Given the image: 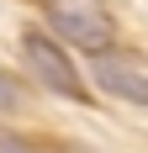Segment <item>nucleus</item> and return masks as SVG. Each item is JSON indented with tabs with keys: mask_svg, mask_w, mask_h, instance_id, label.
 I'll return each instance as SVG.
<instances>
[{
	"mask_svg": "<svg viewBox=\"0 0 148 153\" xmlns=\"http://www.w3.org/2000/svg\"><path fill=\"white\" fill-rule=\"evenodd\" d=\"M43 16L53 27V37L85 48V53H101V48L117 42V21H111V11L101 0H48Z\"/></svg>",
	"mask_w": 148,
	"mask_h": 153,
	"instance_id": "f257e3e1",
	"label": "nucleus"
},
{
	"mask_svg": "<svg viewBox=\"0 0 148 153\" xmlns=\"http://www.w3.org/2000/svg\"><path fill=\"white\" fill-rule=\"evenodd\" d=\"M21 58H27L32 79H37L43 90L64 95V100H90V85L79 79V69H74V58L64 53L58 37H48V32H27V37H21Z\"/></svg>",
	"mask_w": 148,
	"mask_h": 153,
	"instance_id": "f03ea898",
	"label": "nucleus"
},
{
	"mask_svg": "<svg viewBox=\"0 0 148 153\" xmlns=\"http://www.w3.org/2000/svg\"><path fill=\"white\" fill-rule=\"evenodd\" d=\"M95 85L117 100H132V106H148V58L143 53H127V48H101L95 53Z\"/></svg>",
	"mask_w": 148,
	"mask_h": 153,
	"instance_id": "7ed1b4c3",
	"label": "nucleus"
},
{
	"mask_svg": "<svg viewBox=\"0 0 148 153\" xmlns=\"http://www.w3.org/2000/svg\"><path fill=\"white\" fill-rule=\"evenodd\" d=\"M16 106H21V90H16V79L0 69V111H16Z\"/></svg>",
	"mask_w": 148,
	"mask_h": 153,
	"instance_id": "20e7f679",
	"label": "nucleus"
},
{
	"mask_svg": "<svg viewBox=\"0 0 148 153\" xmlns=\"http://www.w3.org/2000/svg\"><path fill=\"white\" fill-rule=\"evenodd\" d=\"M0 153H27L21 143H11V137H0Z\"/></svg>",
	"mask_w": 148,
	"mask_h": 153,
	"instance_id": "39448f33",
	"label": "nucleus"
}]
</instances>
